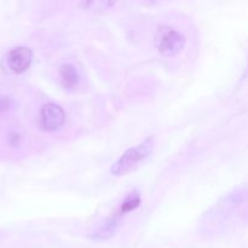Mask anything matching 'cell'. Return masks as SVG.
<instances>
[{
    "mask_svg": "<svg viewBox=\"0 0 248 248\" xmlns=\"http://www.w3.org/2000/svg\"><path fill=\"white\" fill-rule=\"evenodd\" d=\"M140 205V196L138 193H133L124 201V203L120 207V213L121 215H125V213L131 212V211L136 210L138 206Z\"/></svg>",
    "mask_w": 248,
    "mask_h": 248,
    "instance_id": "obj_8",
    "label": "cell"
},
{
    "mask_svg": "<svg viewBox=\"0 0 248 248\" xmlns=\"http://www.w3.org/2000/svg\"><path fill=\"white\" fill-rule=\"evenodd\" d=\"M154 43L161 55L165 57H173L183 50L186 39L172 27L161 26L155 33Z\"/></svg>",
    "mask_w": 248,
    "mask_h": 248,
    "instance_id": "obj_2",
    "label": "cell"
},
{
    "mask_svg": "<svg viewBox=\"0 0 248 248\" xmlns=\"http://www.w3.org/2000/svg\"><path fill=\"white\" fill-rule=\"evenodd\" d=\"M33 52L28 47H15L6 55V65L12 73L22 74L26 72L31 64Z\"/></svg>",
    "mask_w": 248,
    "mask_h": 248,
    "instance_id": "obj_4",
    "label": "cell"
},
{
    "mask_svg": "<svg viewBox=\"0 0 248 248\" xmlns=\"http://www.w3.org/2000/svg\"><path fill=\"white\" fill-rule=\"evenodd\" d=\"M116 227H118V219L116 218H110V219H108L104 223L103 227L96 230V232L92 235V237L96 240L110 239L114 235V232H115Z\"/></svg>",
    "mask_w": 248,
    "mask_h": 248,
    "instance_id": "obj_6",
    "label": "cell"
},
{
    "mask_svg": "<svg viewBox=\"0 0 248 248\" xmlns=\"http://www.w3.org/2000/svg\"><path fill=\"white\" fill-rule=\"evenodd\" d=\"M115 0H84L82 5L85 9L91 11H103V10L110 9L114 6Z\"/></svg>",
    "mask_w": 248,
    "mask_h": 248,
    "instance_id": "obj_7",
    "label": "cell"
},
{
    "mask_svg": "<svg viewBox=\"0 0 248 248\" xmlns=\"http://www.w3.org/2000/svg\"><path fill=\"white\" fill-rule=\"evenodd\" d=\"M61 84L65 89H74L80 84V75L72 64H63L58 70Z\"/></svg>",
    "mask_w": 248,
    "mask_h": 248,
    "instance_id": "obj_5",
    "label": "cell"
},
{
    "mask_svg": "<svg viewBox=\"0 0 248 248\" xmlns=\"http://www.w3.org/2000/svg\"><path fill=\"white\" fill-rule=\"evenodd\" d=\"M153 142L154 138L148 137L140 145L126 150L120 159L111 166V173L116 177H120L137 170L152 154Z\"/></svg>",
    "mask_w": 248,
    "mask_h": 248,
    "instance_id": "obj_1",
    "label": "cell"
},
{
    "mask_svg": "<svg viewBox=\"0 0 248 248\" xmlns=\"http://www.w3.org/2000/svg\"><path fill=\"white\" fill-rule=\"evenodd\" d=\"M65 123V113L58 104L46 103L40 109V125L45 131H57Z\"/></svg>",
    "mask_w": 248,
    "mask_h": 248,
    "instance_id": "obj_3",
    "label": "cell"
},
{
    "mask_svg": "<svg viewBox=\"0 0 248 248\" xmlns=\"http://www.w3.org/2000/svg\"><path fill=\"white\" fill-rule=\"evenodd\" d=\"M15 107L14 101L7 96H0V114H6Z\"/></svg>",
    "mask_w": 248,
    "mask_h": 248,
    "instance_id": "obj_9",
    "label": "cell"
},
{
    "mask_svg": "<svg viewBox=\"0 0 248 248\" xmlns=\"http://www.w3.org/2000/svg\"><path fill=\"white\" fill-rule=\"evenodd\" d=\"M22 140V135L19 132H17V131H12V132H10L9 135V144L11 145V147H17V145L21 143Z\"/></svg>",
    "mask_w": 248,
    "mask_h": 248,
    "instance_id": "obj_10",
    "label": "cell"
}]
</instances>
